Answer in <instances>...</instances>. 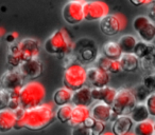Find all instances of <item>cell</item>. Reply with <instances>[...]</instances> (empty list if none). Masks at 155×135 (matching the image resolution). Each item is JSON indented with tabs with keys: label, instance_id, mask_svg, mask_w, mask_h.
I'll return each mask as SVG.
<instances>
[{
	"label": "cell",
	"instance_id": "obj_1",
	"mask_svg": "<svg viewBox=\"0 0 155 135\" xmlns=\"http://www.w3.org/2000/svg\"><path fill=\"white\" fill-rule=\"evenodd\" d=\"M56 119L54 106L51 103H44L41 106L30 110H25L24 116L17 120L15 129H28L31 131H39L47 128Z\"/></svg>",
	"mask_w": 155,
	"mask_h": 135
},
{
	"label": "cell",
	"instance_id": "obj_2",
	"mask_svg": "<svg viewBox=\"0 0 155 135\" xmlns=\"http://www.w3.org/2000/svg\"><path fill=\"white\" fill-rule=\"evenodd\" d=\"M73 42L70 34L65 29L56 30L44 43V49L47 53L66 58L73 52Z\"/></svg>",
	"mask_w": 155,
	"mask_h": 135
},
{
	"label": "cell",
	"instance_id": "obj_3",
	"mask_svg": "<svg viewBox=\"0 0 155 135\" xmlns=\"http://www.w3.org/2000/svg\"><path fill=\"white\" fill-rule=\"evenodd\" d=\"M46 98V89L41 82L31 80L25 84L21 88L19 96L20 108L24 110H30L39 107L44 103Z\"/></svg>",
	"mask_w": 155,
	"mask_h": 135
},
{
	"label": "cell",
	"instance_id": "obj_4",
	"mask_svg": "<svg viewBox=\"0 0 155 135\" xmlns=\"http://www.w3.org/2000/svg\"><path fill=\"white\" fill-rule=\"evenodd\" d=\"M87 84V69L83 64L74 61L68 64L63 74V86L71 92L84 88Z\"/></svg>",
	"mask_w": 155,
	"mask_h": 135
},
{
	"label": "cell",
	"instance_id": "obj_5",
	"mask_svg": "<svg viewBox=\"0 0 155 135\" xmlns=\"http://www.w3.org/2000/svg\"><path fill=\"white\" fill-rule=\"evenodd\" d=\"M73 56L75 61L81 64H91L99 57V48L96 41L88 37H83L74 42Z\"/></svg>",
	"mask_w": 155,
	"mask_h": 135
},
{
	"label": "cell",
	"instance_id": "obj_6",
	"mask_svg": "<svg viewBox=\"0 0 155 135\" xmlns=\"http://www.w3.org/2000/svg\"><path fill=\"white\" fill-rule=\"evenodd\" d=\"M137 105L132 90L121 88L117 90V95L112 105L113 112L118 116H130L132 110Z\"/></svg>",
	"mask_w": 155,
	"mask_h": 135
},
{
	"label": "cell",
	"instance_id": "obj_7",
	"mask_svg": "<svg viewBox=\"0 0 155 135\" xmlns=\"http://www.w3.org/2000/svg\"><path fill=\"white\" fill-rule=\"evenodd\" d=\"M84 0H70L65 3L62 15L68 24L74 26L84 20Z\"/></svg>",
	"mask_w": 155,
	"mask_h": 135
},
{
	"label": "cell",
	"instance_id": "obj_8",
	"mask_svg": "<svg viewBox=\"0 0 155 135\" xmlns=\"http://www.w3.org/2000/svg\"><path fill=\"white\" fill-rule=\"evenodd\" d=\"M127 19L122 14H108L100 20V30L106 36H115L127 26Z\"/></svg>",
	"mask_w": 155,
	"mask_h": 135
},
{
	"label": "cell",
	"instance_id": "obj_9",
	"mask_svg": "<svg viewBox=\"0 0 155 135\" xmlns=\"http://www.w3.org/2000/svg\"><path fill=\"white\" fill-rule=\"evenodd\" d=\"M133 28L138 34L141 41L153 42L155 39V23L148 18V16L139 15L133 20Z\"/></svg>",
	"mask_w": 155,
	"mask_h": 135
},
{
	"label": "cell",
	"instance_id": "obj_10",
	"mask_svg": "<svg viewBox=\"0 0 155 135\" xmlns=\"http://www.w3.org/2000/svg\"><path fill=\"white\" fill-rule=\"evenodd\" d=\"M110 14V8L103 1H86L84 5V20H102Z\"/></svg>",
	"mask_w": 155,
	"mask_h": 135
},
{
	"label": "cell",
	"instance_id": "obj_11",
	"mask_svg": "<svg viewBox=\"0 0 155 135\" xmlns=\"http://www.w3.org/2000/svg\"><path fill=\"white\" fill-rule=\"evenodd\" d=\"M24 79V76L19 73L18 70H9L0 77V88L9 93L16 90H21V88L25 86Z\"/></svg>",
	"mask_w": 155,
	"mask_h": 135
},
{
	"label": "cell",
	"instance_id": "obj_12",
	"mask_svg": "<svg viewBox=\"0 0 155 135\" xmlns=\"http://www.w3.org/2000/svg\"><path fill=\"white\" fill-rule=\"evenodd\" d=\"M18 45H19V52L22 62L38 58L41 45H39V42L37 40L32 38H26L19 41Z\"/></svg>",
	"mask_w": 155,
	"mask_h": 135
},
{
	"label": "cell",
	"instance_id": "obj_13",
	"mask_svg": "<svg viewBox=\"0 0 155 135\" xmlns=\"http://www.w3.org/2000/svg\"><path fill=\"white\" fill-rule=\"evenodd\" d=\"M110 76L108 73L98 69L97 66H91L87 69V84H89L93 89H100L108 87Z\"/></svg>",
	"mask_w": 155,
	"mask_h": 135
},
{
	"label": "cell",
	"instance_id": "obj_14",
	"mask_svg": "<svg viewBox=\"0 0 155 135\" xmlns=\"http://www.w3.org/2000/svg\"><path fill=\"white\" fill-rule=\"evenodd\" d=\"M44 66L41 60L39 58H35V59L22 62L17 70L24 76V78H30V79L34 80L41 75Z\"/></svg>",
	"mask_w": 155,
	"mask_h": 135
},
{
	"label": "cell",
	"instance_id": "obj_15",
	"mask_svg": "<svg viewBox=\"0 0 155 135\" xmlns=\"http://www.w3.org/2000/svg\"><path fill=\"white\" fill-rule=\"evenodd\" d=\"M117 95V90L110 87H104L100 89H91V96L94 101L103 103L112 107Z\"/></svg>",
	"mask_w": 155,
	"mask_h": 135
},
{
	"label": "cell",
	"instance_id": "obj_16",
	"mask_svg": "<svg viewBox=\"0 0 155 135\" xmlns=\"http://www.w3.org/2000/svg\"><path fill=\"white\" fill-rule=\"evenodd\" d=\"M94 103L95 101L91 96V88H89V87L85 86L84 88L73 92L72 100H71L73 107L89 108L91 106H93Z\"/></svg>",
	"mask_w": 155,
	"mask_h": 135
},
{
	"label": "cell",
	"instance_id": "obj_17",
	"mask_svg": "<svg viewBox=\"0 0 155 135\" xmlns=\"http://www.w3.org/2000/svg\"><path fill=\"white\" fill-rule=\"evenodd\" d=\"M91 115L97 121L106 124V122L110 121V119H112L113 109L110 106L105 105L103 103H96L91 108Z\"/></svg>",
	"mask_w": 155,
	"mask_h": 135
},
{
	"label": "cell",
	"instance_id": "obj_18",
	"mask_svg": "<svg viewBox=\"0 0 155 135\" xmlns=\"http://www.w3.org/2000/svg\"><path fill=\"white\" fill-rule=\"evenodd\" d=\"M134 122L130 116H119L112 126V133L114 135H127L132 132Z\"/></svg>",
	"mask_w": 155,
	"mask_h": 135
},
{
	"label": "cell",
	"instance_id": "obj_19",
	"mask_svg": "<svg viewBox=\"0 0 155 135\" xmlns=\"http://www.w3.org/2000/svg\"><path fill=\"white\" fill-rule=\"evenodd\" d=\"M15 112L10 109H5L0 111V133H7L15 129L16 124Z\"/></svg>",
	"mask_w": 155,
	"mask_h": 135
},
{
	"label": "cell",
	"instance_id": "obj_20",
	"mask_svg": "<svg viewBox=\"0 0 155 135\" xmlns=\"http://www.w3.org/2000/svg\"><path fill=\"white\" fill-rule=\"evenodd\" d=\"M91 109L85 107H73L72 116L69 121V126L72 128L82 126L85 122V120L88 117H91Z\"/></svg>",
	"mask_w": 155,
	"mask_h": 135
},
{
	"label": "cell",
	"instance_id": "obj_21",
	"mask_svg": "<svg viewBox=\"0 0 155 135\" xmlns=\"http://www.w3.org/2000/svg\"><path fill=\"white\" fill-rule=\"evenodd\" d=\"M122 71L127 73L136 72L140 68V60L136 57L134 54H122L121 58L119 59Z\"/></svg>",
	"mask_w": 155,
	"mask_h": 135
},
{
	"label": "cell",
	"instance_id": "obj_22",
	"mask_svg": "<svg viewBox=\"0 0 155 135\" xmlns=\"http://www.w3.org/2000/svg\"><path fill=\"white\" fill-rule=\"evenodd\" d=\"M155 52V44L153 42H144V41H138L134 49V55L139 60L147 59V58H152L153 54Z\"/></svg>",
	"mask_w": 155,
	"mask_h": 135
},
{
	"label": "cell",
	"instance_id": "obj_23",
	"mask_svg": "<svg viewBox=\"0 0 155 135\" xmlns=\"http://www.w3.org/2000/svg\"><path fill=\"white\" fill-rule=\"evenodd\" d=\"M102 55L110 60H119L122 56V52L117 41H107L102 47Z\"/></svg>",
	"mask_w": 155,
	"mask_h": 135
},
{
	"label": "cell",
	"instance_id": "obj_24",
	"mask_svg": "<svg viewBox=\"0 0 155 135\" xmlns=\"http://www.w3.org/2000/svg\"><path fill=\"white\" fill-rule=\"evenodd\" d=\"M72 95L73 92L66 88H60L54 92L53 94V103L58 106V108L63 107V106L70 105L71 100H72Z\"/></svg>",
	"mask_w": 155,
	"mask_h": 135
},
{
	"label": "cell",
	"instance_id": "obj_25",
	"mask_svg": "<svg viewBox=\"0 0 155 135\" xmlns=\"http://www.w3.org/2000/svg\"><path fill=\"white\" fill-rule=\"evenodd\" d=\"M117 42H118L119 47H120L122 54H133L134 49H135L138 40L134 35L125 34L122 35Z\"/></svg>",
	"mask_w": 155,
	"mask_h": 135
},
{
	"label": "cell",
	"instance_id": "obj_26",
	"mask_svg": "<svg viewBox=\"0 0 155 135\" xmlns=\"http://www.w3.org/2000/svg\"><path fill=\"white\" fill-rule=\"evenodd\" d=\"M130 117L135 124H140V122L147 121L150 119V114L147 109L144 103H137L133 110H132Z\"/></svg>",
	"mask_w": 155,
	"mask_h": 135
},
{
	"label": "cell",
	"instance_id": "obj_27",
	"mask_svg": "<svg viewBox=\"0 0 155 135\" xmlns=\"http://www.w3.org/2000/svg\"><path fill=\"white\" fill-rule=\"evenodd\" d=\"M7 58H8V64L9 66H13L15 69H18L20 66V64L22 63V59H21V56H20L18 42L10 44Z\"/></svg>",
	"mask_w": 155,
	"mask_h": 135
},
{
	"label": "cell",
	"instance_id": "obj_28",
	"mask_svg": "<svg viewBox=\"0 0 155 135\" xmlns=\"http://www.w3.org/2000/svg\"><path fill=\"white\" fill-rule=\"evenodd\" d=\"M72 111H73V106L71 105H66L60 107L55 111V117L62 124H69L72 116Z\"/></svg>",
	"mask_w": 155,
	"mask_h": 135
},
{
	"label": "cell",
	"instance_id": "obj_29",
	"mask_svg": "<svg viewBox=\"0 0 155 135\" xmlns=\"http://www.w3.org/2000/svg\"><path fill=\"white\" fill-rule=\"evenodd\" d=\"M134 134L135 135H154V124L152 120H147V121L136 124L134 127Z\"/></svg>",
	"mask_w": 155,
	"mask_h": 135
},
{
	"label": "cell",
	"instance_id": "obj_30",
	"mask_svg": "<svg viewBox=\"0 0 155 135\" xmlns=\"http://www.w3.org/2000/svg\"><path fill=\"white\" fill-rule=\"evenodd\" d=\"M132 93H133L134 97H135L137 103H144L149 96H150L151 92L143 86L142 84L136 86L135 88L132 89Z\"/></svg>",
	"mask_w": 155,
	"mask_h": 135
},
{
	"label": "cell",
	"instance_id": "obj_31",
	"mask_svg": "<svg viewBox=\"0 0 155 135\" xmlns=\"http://www.w3.org/2000/svg\"><path fill=\"white\" fill-rule=\"evenodd\" d=\"M110 63H112V60L110 59L106 58L105 56H103V55H99L98 59L96 60V62H95V66H97L98 69H100V70H102V71L108 73L110 68Z\"/></svg>",
	"mask_w": 155,
	"mask_h": 135
},
{
	"label": "cell",
	"instance_id": "obj_32",
	"mask_svg": "<svg viewBox=\"0 0 155 135\" xmlns=\"http://www.w3.org/2000/svg\"><path fill=\"white\" fill-rule=\"evenodd\" d=\"M142 84H143L151 93H154L155 92V72L151 74H147L143 77Z\"/></svg>",
	"mask_w": 155,
	"mask_h": 135
},
{
	"label": "cell",
	"instance_id": "obj_33",
	"mask_svg": "<svg viewBox=\"0 0 155 135\" xmlns=\"http://www.w3.org/2000/svg\"><path fill=\"white\" fill-rule=\"evenodd\" d=\"M10 100H11V97H10L9 92L0 88V111L8 109Z\"/></svg>",
	"mask_w": 155,
	"mask_h": 135
},
{
	"label": "cell",
	"instance_id": "obj_34",
	"mask_svg": "<svg viewBox=\"0 0 155 135\" xmlns=\"http://www.w3.org/2000/svg\"><path fill=\"white\" fill-rule=\"evenodd\" d=\"M144 105H146L147 109H148L150 116H152V117H155V92L154 93H151L150 96L147 98Z\"/></svg>",
	"mask_w": 155,
	"mask_h": 135
},
{
	"label": "cell",
	"instance_id": "obj_35",
	"mask_svg": "<svg viewBox=\"0 0 155 135\" xmlns=\"http://www.w3.org/2000/svg\"><path fill=\"white\" fill-rule=\"evenodd\" d=\"M105 124L101 121H97L93 129L91 130V135H103L105 133Z\"/></svg>",
	"mask_w": 155,
	"mask_h": 135
},
{
	"label": "cell",
	"instance_id": "obj_36",
	"mask_svg": "<svg viewBox=\"0 0 155 135\" xmlns=\"http://www.w3.org/2000/svg\"><path fill=\"white\" fill-rule=\"evenodd\" d=\"M71 135H91V132L89 129H87L86 127H84L82 124V126L72 128V130H71Z\"/></svg>",
	"mask_w": 155,
	"mask_h": 135
},
{
	"label": "cell",
	"instance_id": "obj_37",
	"mask_svg": "<svg viewBox=\"0 0 155 135\" xmlns=\"http://www.w3.org/2000/svg\"><path fill=\"white\" fill-rule=\"evenodd\" d=\"M121 71H122V69H121V66H120L119 60H112V63H110V68L108 73L110 74H117Z\"/></svg>",
	"mask_w": 155,
	"mask_h": 135
},
{
	"label": "cell",
	"instance_id": "obj_38",
	"mask_svg": "<svg viewBox=\"0 0 155 135\" xmlns=\"http://www.w3.org/2000/svg\"><path fill=\"white\" fill-rule=\"evenodd\" d=\"M148 18L155 23V1H150L148 5Z\"/></svg>",
	"mask_w": 155,
	"mask_h": 135
},
{
	"label": "cell",
	"instance_id": "obj_39",
	"mask_svg": "<svg viewBox=\"0 0 155 135\" xmlns=\"http://www.w3.org/2000/svg\"><path fill=\"white\" fill-rule=\"evenodd\" d=\"M96 122H97V120L95 119V118H93L91 116V117H88L86 120H85V122L83 124V126L84 127H86L87 129H89V130H91V129L95 127V124H96Z\"/></svg>",
	"mask_w": 155,
	"mask_h": 135
},
{
	"label": "cell",
	"instance_id": "obj_40",
	"mask_svg": "<svg viewBox=\"0 0 155 135\" xmlns=\"http://www.w3.org/2000/svg\"><path fill=\"white\" fill-rule=\"evenodd\" d=\"M130 2H131V5H135V7H140V5H149L150 1L149 0H131Z\"/></svg>",
	"mask_w": 155,
	"mask_h": 135
},
{
	"label": "cell",
	"instance_id": "obj_41",
	"mask_svg": "<svg viewBox=\"0 0 155 135\" xmlns=\"http://www.w3.org/2000/svg\"><path fill=\"white\" fill-rule=\"evenodd\" d=\"M18 37V35H17V33H11V34H9L7 36V41H9L10 43H15V41H16V38Z\"/></svg>",
	"mask_w": 155,
	"mask_h": 135
},
{
	"label": "cell",
	"instance_id": "obj_42",
	"mask_svg": "<svg viewBox=\"0 0 155 135\" xmlns=\"http://www.w3.org/2000/svg\"><path fill=\"white\" fill-rule=\"evenodd\" d=\"M152 64H153V68H154V71H155V52L152 56Z\"/></svg>",
	"mask_w": 155,
	"mask_h": 135
},
{
	"label": "cell",
	"instance_id": "obj_43",
	"mask_svg": "<svg viewBox=\"0 0 155 135\" xmlns=\"http://www.w3.org/2000/svg\"><path fill=\"white\" fill-rule=\"evenodd\" d=\"M3 34H5V30H3V29H1V28H0V37L2 36Z\"/></svg>",
	"mask_w": 155,
	"mask_h": 135
},
{
	"label": "cell",
	"instance_id": "obj_44",
	"mask_svg": "<svg viewBox=\"0 0 155 135\" xmlns=\"http://www.w3.org/2000/svg\"><path fill=\"white\" fill-rule=\"evenodd\" d=\"M103 135H114V134H113L112 132H105V133H104Z\"/></svg>",
	"mask_w": 155,
	"mask_h": 135
},
{
	"label": "cell",
	"instance_id": "obj_45",
	"mask_svg": "<svg viewBox=\"0 0 155 135\" xmlns=\"http://www.w3.org/2000/svg\"><path fill=\"white\" fill-rule=\"evenodd\" d=\"M153 124H154V132H155V120L153 121Z\"/></svg>",
	"mask_w": 155,
	"mask_h": 135
},
{
	"label": "cell",
	"instance_id": "obj_46",
	"mask_svg": "<svg viewBox=\"0 0 155 135\" xmlns=\"http://www.w3.org/2000/svg\"><path fill=\"white\" fill-rule=\"evenodd\" d=\"M127 135H135V134H134L133 132H131V133H130V134H127Z\"/></svg>",
	"mask_w": 155,
	"mask_h": 135
},
{
	"label": "cell",
	"instance_id": "obj_47",
	"mask_svg": "<svg viewBox=\"0 0 155 135\" xmlns=\"http://www.w3.org/2000/svg\"><path fill=\"white\" fill-rule=\"evenodd\" d=\"M154 135H155V134H154Z\"/></svg>",
	"mask_w": 155,
	"mask_h": 135
}]
</instances>
